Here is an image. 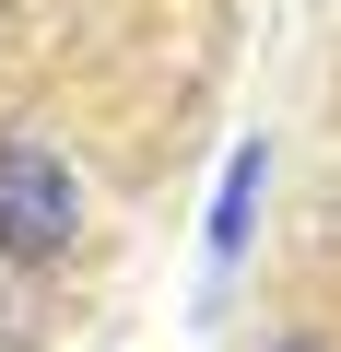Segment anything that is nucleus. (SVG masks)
Masks as SVG:
<instances>
[{"label": "nucleus", "instance_id": "obj_1", "mask_svg": "<svg viewBox=\"0 0 341 352\" xmlns=\"http://www.w3.org/2000/svg\"><path fill=\"white\" fill-rule=\"evenodd\" d=\"M83 176L48 141H0V258H71L83 247Z\"/></svg>", "mask_w": 341, "mask_h": 352}, {"label": "nucleus", "instance_id": "obj_2", "mask_svg": "<svg viewBox=\"0 0 341 352\" xmlns=\"http://www.w3.org/2000/svg\"><path fill=\"white\" fill-rule=\"evenodd\" d=\"M259 188H271V153L247 141V153L224 164V188H212V235H200V247H212V282L247 258V235H259Z\"/></svg>", "mask_w": 341, "mask_h": 352}, {"label": "nucleus", "instance_id": "obj_3", "mask_svg": "<svg viewBox=\"0 0 341 352\" xmlns=\"http://www.w3.org/2000/svg\"><path fill=\"white\" fill-rule=\"evenodd\" d=\"M271 352H318V340H271Z\"/></svg>", "mask_w": 341, "mask_h": 352}]
</instances>
